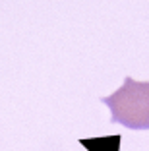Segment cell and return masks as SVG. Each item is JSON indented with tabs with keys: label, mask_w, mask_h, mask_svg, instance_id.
<instances>
[{
	"label": "cell",
	"mask_w": 149,
	"mask_h": 151,
	"mask_svg": "<svg viewBox=\"0 0 149 151\" xmlns=\"http://www.w3.org/2000/svg\"><path fill=\"white\" fill-rule=\"evenodd\" d=\"M101 101L110 109V122L130 130H149V81L126 76L122 87Z\"/></svg>",
	"instance_id": "cell-1"
}]
</instances>
